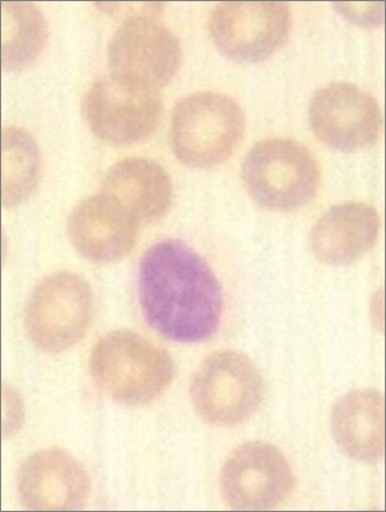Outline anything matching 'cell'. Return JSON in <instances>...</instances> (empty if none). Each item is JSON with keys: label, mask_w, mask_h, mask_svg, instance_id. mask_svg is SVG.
I'll return each mask as SVG.
<instances>
[{"label": "cell", "mask_w": 386, "mask_h": 512, "mask_svg": "<svg viewBox=\"0 0 386 512\" xmlns=\"http://www.w3.org/2000/svg\"><path fill=\"white\" fill-rule=\"evenodd\" d=\"M291 10L280 2H228L216 6L209 30L217 48L239 62L273 56L288 39Z\"/></svg>", "instance_id": "cell-8"}, {"label": "cell", "mask_w": 386, "mask_h": 512, "mask_svg": "<svg viewBox=\"0 0 386 512\" xmlns=\"http://www.w3.org/2000/svg\"><path fill=\"white\" fill-rule=\"evenodd\" d=\"M138 299L149 327L168 340L204 342L220 328V282L209 264L180 240H164L143 255Z\"/></svg>", "instance_id": "cell-1"}, {"label": "cell", "mask_w": 386, "mask_h": 512, "mask_svg": "<svg viewBox=\"0 0 386 512\" xmlns=\"http://www.w3.org/2000/svg\"><path fill=\"white\" fill-rule=\"evenodd\" d=\"M264 385L257 367L238 352H216L193 377L191 396L199 417L220 427L243 424L261 406Z\"/></svg>", "instance_id": "cell-6"}, {"label": "cell", "mask_w": 386, "mask_h": 512, "mask_svg": "<svg viewBox=\"0 0 386 512\" xmlns=\"http://www.w3.org/2000/svg\"><path fill=\"white\" fill-rule=\"evenodd\" d=\"M221 492L229 508L262 511L279 507L292 495L295 477L281 451L253 442L235 450L221 473Z\"/></svg>", "instance_id": "cell-9"}, {"label": "cell", "mask_w": 386, "mask_h": 512, "mask_svg": "<svg viewBox=\"0 0 386 512\" xmlns=\"http://www.w3.org/2000/svg\"><path fill=\"white\" fill-rule=\"evenodd\" d=\"M102 194L122 207L137 225L152 224L171 208V177L155 161L144 158L120 160L108 170Z\"/></svg>", "instance_id": "cell-14"}, {"label": "cell", "mask_w": 386, "mask_h": 512, "mask_svg": "<svg viewBox=\"0 0 386 512\" xmlns=\"http://www.w3.org/2000/svg\"><path fill=\"white\" fill-rule=\"evenodd\" d=\"M243 180L250 196L262 207L289 212L316 196L321 173L315 156L288 138H270L246 155Z\"/></svg>", "instance_id": "cell-4"}, {"label": "cell", "mask_w": 386, "mask_h": 512, "mask_svg": "<svg viewBox=\"0 0 386 512\" xmlns=\"http://www.w3.org/2000/svg\"><path fill=\"white\" fill-rule=\"evenodd\" d=\"M373 317H375V323L383 327V295L378 293L373 304Z\"/></svg>", "instance_id": "cell-22"}, {"label": "cell", "mask_w": 386, "mask_h": 512, "mask_svg": "<svg viewBox=\"0 0 386 512\" xmlns=\"http://www.w3.org/2000/svg\"><path fill=\"white\" fill-rule=\"evenodd\" d=\"M384 419L383 394L373 389L355 390L337 401L331 415V429L343 453L375 465L384 457Z\"/></svg>", "instance_id": "cell-16"}, {"label": "cell", "mask_w": 386, "mask_h": 512, "mask_svg": "<svg viewBox=\"0 0 386 512\" xmlns=\"http://www.w3.org/2000/svg\"><path fill=\"white\" fill-rule=\"evenodd\" d=\"M24 420V406L20 394L4 385L3 390V437L9 438L20 431Z\"/></svg>", "instance_id": "cell-21"}, {"label": "cell", "mask_w": 386, "mask_h": 512, "mask_svg": "<svg viewBox=\"0 0 386 512\" xmlns=\"http://www.w3.org/2000/svg\"><path fill=\"white\" fill-rule=\"evenodd\" d=\"M2 64L16 71L35 62L47 44L48 29L38 6L26 2L2 5Z\"/></svg>", "instance_id": "cell-17"}, {"label": "cell", "mask_w": 386, "mask_h": 512, "mask_svg": "<svg viewBox=\"0 0 386 512\" xmlns=\"http://www.w3.org/2000/svg\"><path fill=\"white\" fill-rule=\"evenodd\" d=\"M137 222L105 194L87 198L72 210L69 239L78 254L94 263L128 256L137 240Z\"/></svg>", "instance_id": "cell-13"}, {"label": "cell", "mask_w": 386, "mask_h": 512, "mask_svg": "<svg viewBox=\"0 0 386 512\" xmlns=\"http://www.w3.org/2000/svg\"><path fill=\"white\" fill-rule=\"evenodd\" d=\"M90 373L102 393L126 406L153 402L170 387L173 360L164 349L129 330L113 331L96 343Z\"/></svg>", "instance_id": "cell-2"}, {"label": "cell", "mask_w": 386, "mask_h": 512, "mask_svg": "<svg viewBox=\"0 0 386 512\" xmlns=\"http://www.w3.org/2000/svg\"><path fill=\"white\" fill-rule=\"evenodd\" d=\"M2 201L16 208L32 195L38 185L41 156L38 143L27 131L9 126L3 130Z\"/></svg>", "instance_id": "cell-18"}, {"label": "cell", "mask_w": 386, "mask_h": 512, "mask_svg": "<svg viewBox=\"0 0 386 512\" xmlns=\"http://www.w3.org/2000/svg\"><path fill=\"white\" fill-rule=\"evenodd\" d=\"M93 313L94 298L88 283L78 275L60 271L34 289L26 312L27 333L41 351L64 352L86 335Z\"/></svg>", "instance_id": "cell-5"}, {"label": "cell", "mask_w": 386, "mask_h": 512, "mask_svg": "<svg viewBox=\"0 0 386 512\" xmlns=\"http://www.w3.org/2000/svg\"><path fill=\"white\" fill-rule=\"evenodd\" d=\"M245 129L244 112L237 101L219 93L192 94L173 112V152L190 167H215L235 152Z\"/></svg>", "instance_id": "cell-3"}, {"label": "cell", "mask_w": 386, "mask_h": 512, "mask_svg": "<svg viewBox=\"0 0 386 512\" xmlns=\"http://www.w3.org/2000/svg\"><path fill=\"white\" fill-rule=\"evenodd\" d=\"M381 219L370 204L349 202L331 208L313 226L310 245L319 261L348 265L365 256L376 244Z\"/></svg>", "instance_id": "cell-15"}, {"label": "cell", "mask_w": 386, "mask_h": 512, "mask_svg": "<svg viewBox=\"0 0 386 512\" xmlns=\"http://www.w3.org/2000/svg\"><path fill=\"white\" fill-rule=\"evenodd\" d=\"M334 8L355 26L375 28L384 22L383 3H335Z\"/></svg>", "instance_id": "cell-20"}, {"label": "cell", "mask_w": 386, "mask_h": 512, "mask_svg": "<svg viewBox=\"0 0 386 512\" xmlns=\"http://www.w3.org/2000/svg\"><path fill=\"white\" fill-rule=\"evenodd\" d=\"M96 8L122 24L136 21H156L164 10L161 3H96Z\"/></svg>", "instance_id": "cell-19"}, {"label": "cell", "mask_w": 386, "mask_h": 512, "mask_svg": "<svg viewBox=\"0 0 386 512\" xmlns=\"http://www.w3.org/2000/svg\"><path fill=\"white\" fill-rule=\"evenodd\" d=\"M309 114L318 140L340 152L370 148L381 136V107L371 94L351 83H331L319 89Z\"/></svg>", "instance_id": "cell-11"}, {"label": "cell", "mask_w": 386, "mask_h": 512, "mask_svg": "<svg viewBox=\"0 0 386 512\" xmlns=\"http://www.w3.org/2000/svg\"><path fill=\"white\" fill-rule=\"evenodd\" d=\"M18 495L24 508L38 511L78 510L90 496L86 469L62 450H42L23 463Z\"/></svg>", "instance_id": "cell-12"}, {"label": "cell", "mask_w": 386, "mask_h": 512, "mask_svg": "<svg viewBox=\"0 0 386 512\" xmlns=\"http://www.w3.org/2000/svg\"><path fill=\"white\" fill-rule=\"evenodd\" d=\"M82 111L100 140L113 146H130L147 140L158 129L162 101L159 92L110 76L88 89Z\"/></svg>", "instance_id": "cell-7"}, {"label": "cell", "mask_w": 386, "mask_h": 512, "mask_svg": "<svg viewBox=\"0 0 386 512\" xmlns=\"http://www.w3.org/2000/svg\"><path fill=\"white\" fill-rule=\"evenodd\" d=\"M111 76L132 86L159 92L177 75L182 48L158 21L122 24L108 45Z\"/></svg>", "instance_id": "cell-10"}]
</instances>
